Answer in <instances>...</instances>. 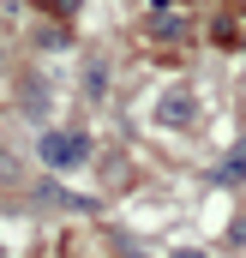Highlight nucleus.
<instances>
[{
  "label": "nucleus",
  "mask_w": 246,
  "mask_h": 258,
  "mask_svg": "<svg viewBox=\"0 0 246 258\" xmlns=\"http://www.w3.org/2000/svg\"><path fill=\"white\" fill-rule=\"evenodd\" d=\"M84 156H90V144L78 132H42V162L48 168H78Z\"/></svg>",
  "instance_id": "nucleus-1"
},
{
  "label": "nucleus",
  "mask_w": 246,
  "mask_h": 258,
  "mask_svg": "<svg viewBox=\"0 0 246 258\" xmlns=\"http://www.w3.org/2000/svg\"><path fill=\"white\" fill-rule=\"evenodd\" d=\"M186 30V6L180 0H156L150 6V36H180Z\"/></svg>",
  "instance_id": "nucleus-2"
},
{
  "label": "nucleus",
  "mask_w": 246,
  "mask_h": 258,
  "mask_svg": "<svg viewBox=\"0 0 246 258\" xmlns=\"http://www.w3.org/2000/svg\"><path fill=\"white\" fill-rule=\"evenodd\" d=\"M186 114H192V102H162V120H174V126H180Z\"/></svg>",
  "instance_id": "nucleus-3"
},
{
  "label": "nucleus",
  "mask_w": 246,
  "mask_h": 258,
  "mask_svg": "<svg viewBox=\"0 0 246 258\" xmlns=\"http://www.w3.org/2000/svg\"><path fill=\"white\" fill-rule=\"evenodd\" d=\"M78 6H84V0H48V12H60V18H72Z\"/></svg>",
  "instance_id": "nucleus-4"
},
{
  "label": "nucleus",
  "mask_w": 246,
  "mask_h": 258,
  "mask_svg": "<svg viewBox=\"0 0 246 258\" xmlns=\"http://www.w3.org/2000/svg\"><path fill=\"white\" fill-rule=\"evenodd\" d=\"M36 6H48V0H36Z\"/></svg>",
  "instance_id": "nucleus-5"
}]
</instances>
